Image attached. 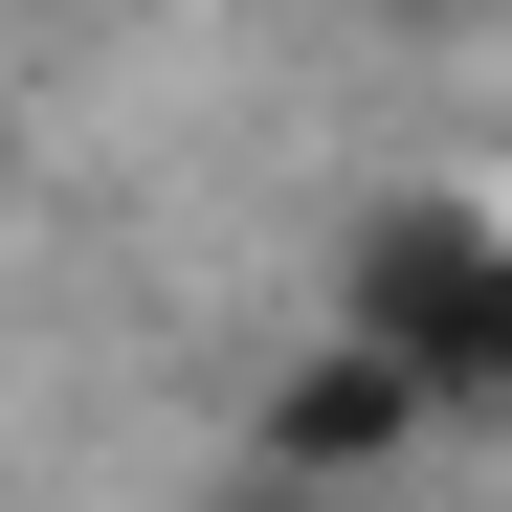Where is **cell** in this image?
I'll use <instances>...</instances> for the list:
<instances>
[{
	"mask_svg": "<svg viewBox=\"0 0 512 512\" xmlns=\"http://www.w3.org/2000/svg\"><path fill=\"white\" fill-rule=\"evenodd\" d=\"M423 446H446V379H423V357H379V334H290V357H268V401H245V468H290V490H334V512H357V490H401Z\"/></svg>",
	"mask_w": 512,
	"mask_h": 512,
	"instance_id": "6da1fadb",
	"label": "cell"
},
{
	"mask_svg": "<svg viewBox=\"0 0 512 512\" xmlns=\"http://www.w3.org/2000/svg\"><path fill=\"white\" fill-rule=\"evenodd\" d=\"M490 201H446V179H401V201H357V245H334V334H379V357H423L446 379V423H468V312H490Z\"/></svg>",
	"mask_w": 512,
	"mask_h": 512,
	"instance_id": "7a4b0ae2",
	"label": "cell"
},
{
	"mask_svg": "<svg viewBox=\"0 0 512 512\" xmlns=\"http://www.w3.org/2000/svg\"><path fill=\"white\" fill-rule=\"evenodd\" d=\"M468 423H512V245H490V312H468Z\"/></svg>",
	"mask_w": 512,
	"mask_h": 512,
	"instance_id": "3957f363",
	"label": "cell"
},
{
	"mask_svg": "<svg viewBox=\"0 0 512 512\" xmlns=\"http://www.w3.org/2000/svg\"><path fill=\"white\" fill-rule=\"evenodd\" d=\"M0 23H23V0H0Z\"/></svg>",
	"mask_w": 512,
	"mask_h": 512,
	"instance_id": "277c9868",
	"label": "cell"
}]
</instances>
